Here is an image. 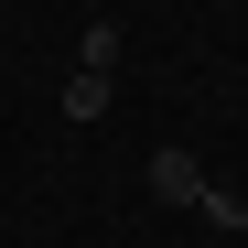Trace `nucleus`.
<instances>
[{
    "label": "nucleus",
    "instance_id": "obj_1",
    "mask_svg": "<svg viewBox=\"0 0 248 248\" xmlns=\"http://www.w3.org/2000/svg\"><path fill=\"white\" fill-rule=\"evenodd\" d=\"M151 194H162V205H194V216H205V194H216V173H205L194 151H151Z\"/></svg>",
    "mask_w": 248,
    "mask_h": 248
},
{
    "label": "nucleus",
    "instance_id": "obj_2",
    "mask_svg": "<svg viewBox=\"0 0 248 248\" xmlns=\"http://www.w3.org/2000/svg\"><path fill=\"white\" fill-rule=\"evenodd\" d=\"M108 87L119 76H65V119H108Z\"/></svg>",
    "mask_w": 248,
    "mask_h": 248
},
{
    "label": "nucleus",
    "instance_id": "obj_3",
    "mask_svg": "<svg viewBox=\"0 0 248 248\" xmlns=\"http://www.w3.org/2000/svg\"><path fill=\"white\" fill-rule=\"evenodd\" d=\"M76 76H119V32L87 22V44H76Z\"/></svg>",
    "mask_w": 248,
    "mask_h": 248
},
{
    "label": "nucleus",
    "instance_id": "obj_4",
    "mask_svg": "<svg viewBox=\"0 0 248 248\" xmlns=\"http://www.w3.org/2000/svg\"><path fill=\"white\" fill-rule=\"evenodd\" d=\"M205 227H216V237H237V227H248V194H227V184H216V194H205Z\"/></svg>",
    "mask_w": 248,
    "mask_h": 248
}]
</instances>
